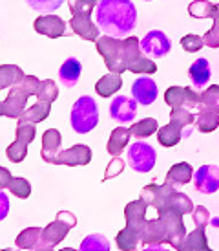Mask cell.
<instances>
[{"instance_id": "d6a6232c", "label": "cell", "mask_w": 219, "mask_h": 251, "mask_svg": "<svg viewBox=\"0 0 219 251\" xmlns=\"http://www.w3.org/2000/svg\"><path fill=\"white\" fill-rule=\"evenodd\" d=\"M214 7H216V4L208 2V0H194L188 6V13L194 19H212Z\"/></svg>"}, {"instance_id": "d4e9b609", "label": "cell", "mask_w": 219, "mask_h": 251, "mask_svg": "<svg viewBox=\"0 0 219 251\" xmlns=\"http://www.w3.org/2000/svg\"><path fill=\"white\" fill-rule=\"evenodd\" d=\"M192 178H194V169L190 163H185V161L172 165L166 175V181H170L172 185H185Z\"/></svg>"}, {"instance_id": "7a4b0ae2", "label": "cell", "mask_w": 219, "mask_h": 251, "mask_svg": "<svg viewBox=\"0 0 219 251\" xmlns=\"http://www.w3.org/2000/svg\"><path fill=\"white\" fill-rule=\"evenodd\" d=\"M95 21L103 33L124 39L131 29H135L137 9L131 0H99Z\"/></svg>"}, {"instance_id": "277c9868", "label": "cell", "mask_w": 219, "mask_h": 251, "mask_svg": "<svg viewBox=\"0 0 219 251\" xmlns=\"http://www.w3.org/2000/svg\"><path fill=\"white\" fill-rule=\"evenodd\" d=\"M41 94V81L35 75H24L19 83L11 86L7 98L0 105V114L4 118H21L22 112L26 110L27 99L35 96L39 98Z\"/></svg>"}, {"instance_id": "9c48e42d", "label": "cell", "mask_w": 219, "mask_h": 251, "mask_svg": "<svg viewBox=\"0 0 219 251\" xmlns=\"http://www.w3.org/2000/svg\"><path fill=\"white\" fill-rule=\"evenodd\" d=\"M141 50H143V53H146L152 59H159V57L170 53L172 42L161 29H153L141 39Z\"/></svg>"}, {"instance_id": "5bb4252c", "label": "cell", "mask_w": 219, "mask_h": 251, "mask_svg": "<svg viewBox=\"0 0 219 251\" xmlns=\"http://www.w3.org/2000/svg\"><path fill=\"white\" fill-rule=\"evenodd\" d=\"M137 114V101L126 96H117L111 99V105H110V116L111 119H115L117 123L126 125L131 123L135 119Z\"/></svg>"}, {"instance_id": "9a60e30c", "label": "cell", "mask_w": 219, "mask_h": 251, "mask_svg": "<svg viewBox=\"0 0 219 251\" xmlns=\"http://www.w3.org/2000/svg\"><path fill=\"white\" fill-rule=\"evenodd\" d=\"M33 28L37 33L46 35L49 39H59L68 33V24L62 21L59 15H41L35 21Z\"/></svg>"}, {"instance_id": "4fadbf2b", "label": "cell", "mask_w": 219, "mask_h": 251, "mask_svg": "<svg viewBox=\"0 0 219 251\" xmlns=\"http://www.w3.org/2000/svg\"><path fill=\"white\" fill-rule=\"evenodd\" d=\"M91 161V149L88 145H77L69 147L66 151H61L53 165H68V167H79V165H88Z\"/></svg>"}, {"instance_id": "603a6c76", "label": "cell", "mask_w": 219, "mask_h": 251, "mask_svg": "<svg viewBox=\"0 0 219 251\" xmlns=\"http://www.w3.org/2000/svg\"><path fill=\"white\" fill-rule=\"evenodd\" d=\"M185 126L183 125H179V123H175V121H170L168 125H164L159 128V132H157V140L159 143L163 147H175L181 141V138H183V130Z\"/></svg>"}, {"instance_id": "2e32d148", "label": "cell", "mask_w": 219, "mask_h": 251, "mask_svg": "<svg viewBox=\"0 0 219 251\" xmlns=\"http://www.w3.org/2000/svg\"><path fill=\"white\" fill-rule=\"evenodd\" d=\"M131 96H133L137 103H141L143 106L152 105L157 99V84L148 75L137 77L133 84H131Z\"/></svg>"}, {"instance_id": "6da1fadb", "label": "cell", "mask_w": 219, "mask_h": 251, "mask_svg": "<svg viewBox=\"0 0 219 251\" xmlns=\"http://www.w3.org/2000/svg\"><path fill=\"white\" fill-rule=\"evenodd\" d=\"M95 48L99 55L104 59V64L113 74H124L128 70L131 74H155L157 64L152 59L141 53V41L137 37L115 39L103 35L95 41Z\"/></svg>"}, {"instance_id": "d590c367", "label": "cell", "mask_w": 219, "mask_h": 251, "mask_svg": "<svg viewBox=\"0 0 219 251\" xmlns=\"http://www.w3.org/2000/svg\"><path fill=\"white\" fill-rule=\"evenodd\" d=\"M27 4L39 13H53L64 4V0H27Z\"/></svg>"}, {"instance_id": "52a82bcc", "label": "cell", "mask_w": 219, "mask_h": 251, "mask_svg": "<svg viewBox=\"0 0 219 251\" xmlns=\"http://www.w3.org/2000/svg\"><path fill=\"white\" fill-rule=\"evenodd\" d=\"M35 123H19L17 125V138L11 145L6 149V154L9 161H15V163H21L27 154V145L35 140Z\"/></svg>"}, {"instance_id": "484cf974", "label": "cell", "mask_w": 219, "mask_h": 251, "mask_svg": "<svg viewBox=\"0 0 219 251\" xmlns=\"http://www.w3.org/2000/svg\"><path fill=\"white\" fill-rule=\"evenodd\" d=\"M199 112L219 114V84H212L199 94Z\"/></svg>"}, {"instance_id": "ab89813d", "label": "cell", "mask_w": 219, "mask_h": 251, "mask_svg": "<svg viewBox=\"0 0 219 251\" xmlns=\"http://www.w3.org/2000/svg\"><path fill=\"white\" fill-rule=\"evenodd\" d=\"M124 171V161L121 160V158H113V160L108 163V167H106V171H104V178L103 181H108L110 178H115V176H119L121 173Z\"/></svg>"}, {"instance_id": "f546056e", "label": "cell", "mask_w": 219, "mask_h": 251, "mask_svg": "<svg viewBox=\"0 0 219 251\" xmlns=\"http://www.w3.org/2000/svg\"><path fill=\"white\" fill-rule=\"evenodd\" d=\"M130 130H131V136H135L139 140H144V138H148V136H152L153 132L159 130L157 119L144 118V119H141L139 123H133Z\"/></svg>"}, {"instance_id": "74e56055", "label": "cell", "mask_w": 219, "mask_h": 251, "mask_svg": "<svg viewBox=\"0 0 219 251\" xmlns=\"http://www.w3.org/2000/svg\"><path fill=\"white\" fill-rule=\"evenodd\" d=\"M170 121H175L179 125L188 126V125H192V123H196V116H194L188 108H172Z\"/></svg>"}, {"instance_id": "8d00e7d4", "label": "cell", "mask_w": 219, "mask_h": 251, "mask_svg": "<svg viewBox=\"0 0 219 251\" xmlns=\"http://www.w3.org/2000/svg\"><path fill=\"white\" fill-rule=\"evenodd\" d=\"M57 98H59V88H57V84H55L51 79H44V81H41V94H39V98L37 99L53 103Z\"/></svg>"}, {"instance_id": "5b68a950", "label": "cell", "mask_w": 219, "mask_h": 251, "mask_svg": "<svg viewBox=\"0 0 219 251\" xmlns=\"http://www.w3.org/2000/svg\"><path fill=\"white\" fill-rule=\"evenodd\" d=\"M69 123L73 126L77 134H88L99 123V108L93 98L82 96L75 101V105L71 108V118Z\"/></svg>"}, {"instance_id": "60d3db41", "label": "cell", "mask_w": 219, "mask_h": 251, "mask_svg": "<svg viewBox=\"0 0 219 251\" xmlns=\"http://www.w3.org/2000/svg\"><path fill=\"white\" fill-rule=\"evenodd\" d=\"M192 218H194V224H196V226H199V227H206L208 222H210V213H208L206 207L197 205L196 209L192 211Z\"/></svg>"}, {"instance_id": "e575fe53", "label": "cell", "mask_w": 219, "mask_h": 251, "mask_svg": "<svg viewBox=\"0 0 219 251\" xmlns=\"http://www.w3.org/2000/svg\"><path fill=\"white\" fill-rule=\"evenodd\" d=\"M214 26L205 35H203V41H205V46L208 48H219V4H216L214 7Z\"/></svg>"}, {"instance_id": "8fae6325", "label": "cell", "mask_w": 219, "mask_h": 251, "mask_svg": "<svg viewBox=\"0 0 219 251\" xmlns=\"http://www.w3.org/2000/svg\"><path fill=\"white\" fill-rule=\"evenodd\" d=\"M69 229H71V226L68 222H64L62 218H55L53 222L42 229V237L37 250H53L55 246L64 240Z\"/></svg>"}, {"instance_id": "ba28073f", "label": "cell", "mask_w": 219, "mask_h": 251, "mask_svg": "<svg viewBox=\"0 0 219 251\" xmlns=\"http://www.w3.org/2000/svg\"><path fill=\"white\" fill-rule=\"evenodd\" d=\"M164 103L170 108H197L199 94L186 86H170L164 92Z\"/></svg>"}, {"instance_id": "1f68e13d", "label": "cell", "mask_w": 219, "mask_h": 251, "mask_svg": "<svg viewBox=\"0 0 219 251\" xmlns=\"http://www.w3.org/2000/svg\"><path fill=\"white\" fill-rule=\"evenodd\" d=\"M196 126L199 132H214L219 126V114L216 112H199L196 116Z\"/></svg>"}, {"instance_id": "f35d334b", "label": "cell", "mask_w": 219, "mask_h": 251, "mask_svg": "<svg viewBox=\"0 0 219 251\" xmlns=\"http://www.w3.org/2000/svg\"><path fill=\"white\" fill-rule=\"evenodd\" d=\"M181 46H183V50L185 51H188V53H196V51H199V50L205 46V41H203V37L199 35H185L183 39H181Z\"/></svg>"}, {"instance_id": "836d02e7", "label": "cell", "mask_w": 219, "mask_h": 251, "mask_svg": "<svg viewBox=\"0 0 219 251\" xmlns=\"http://www.w3.org/2000/svg\"><path fill=\"white\" fill-rule=\"evenodd\" d=\"M81 250L82 251H110V242L104 235L93 233V235H88V237L82 240Z\"/></svg>"}, {"instance_id": "8992f818", "label": "cell", "mask_w": 219, "mask_h": 251, "mask_svg": "<svg viewBox=\"0 0 219 251\" xmlns=\"http://www.w3.org/2000/svg\"><path fill=\"white\" fill-rule=\"evenodd\" d=\"M157 161L155 149L148 145L146 141H135L133 145L128 147V165L135 173H150Z\"/></svg>"}, {"instance_id": "e0dca14e", "label": "cell", "mask_w": 219, "mask_h": 251, "mask_svg": "<svg viewBox=\"0 0 219 251\" xmlns=\"http://www.w3.org/2000/svg\"><path fill=\"white\" fill-rule=\"evenodd\" d=\"M0 189H9L15 196L19 198H27L31 195V185L29 181L24 180V178H17L13 176L6 167H0Z\"/></svg>"}, {"instance_id": "83f0119b", "label": "cell", "mask_w": 219, "mask_h": 251, "mask_svg": "<svg viewBox=\"0 0 219 251\" xmlns=\"http://www.w3.org/2000/svg\"><path fill=\"white\" fill-rule=\"evenodd\" d=\"M42 237V227H27L17 237L15 244L21 250H37Z\"/></svg>"}, {"instance_id": "7bdbcfd3", "label": "cell", "mask_w": 219, "mask_h": 251, "mask_svg": "<svg viewBox=\"0 0 219 251\" xmlns=\"http://www.w3.org/2000/svg\"><path fill=\"white\" fill-rule=\"evenodd\" d=\"M146 2H150V0H146Z\"/></svg>"}, {"instance_id": "f1b7e54d", "label": "cell", "mask_w": 219, "mask_h": 251, "mask_svg": "<svg viewBox=\"0 0 219 251\" xmlns=\"http://www.w3.org/2000/svg\"><path fill=\"white\" fill-rule=\"evenodd\" d=\"M206 227H199L196 226V229L192 231L190 235H186L183 244H181V250H208V242H206V235H205Z\"/></svg>"}, {"instance_id": "44dd1931", "label": "cell", "mask_w": 219, "mask_h": 251, "mask_svg": "<svg viewBox=\"0 0 219 251\" xmlns=\"http://www.w3.org/2000/svg\"><path fill=\"white\" fill-rule=\"evenodd\" d=\"M130 138H131L130 128H126V126H117V128H113V130H111V134H110V140H108V145H106V151H108L111 156H119V154L126 149V145H128Z\"/></svg>"}, {"instance_id": "7c38bea8", "label": "cell", "mask_w": 219, "mask_h": 251, "mask_svg": "<svg viewBox=\"0 0 219 251\" xmlns=\"http://www.w3.org/2000/svg\"><path fill=\"white\" fill-rule=\"evenodd\" d=\"M194 185L203 195H212L219 189V167L218 165H201L194 173Z\"/></svg>"}, {"instance_id": "7402d4cb", "label": "cell", "mask_w": 219, "mask_h": 251, "mask_svg": "<svg viewBox=\"0 0 219 251\" xmlns=\"http://www.w3.org/2000/svg\"><path fill=\"white\" fill-rule=\"evenodd\" d=\"M210 64L206 59H197V61H194L190 64V68H188V77H190L192 84L196 86V88H203L206 86V83L210 81Z\"/></svg>"}, {"instance_id": "ac0fdd59", "label": "cell", "mask_w": 219, "mask_h": 251, "mask_svg": "<svg viewBox=\"0 0 219 251\" xmlns=\"http://www.w3.org/2000/svg\"><path fill=\"white\" fill-rule=\"evenodd\" d=\"M61 143H62V136L57 128H48L46 132L42 134V149H41V156L44 161L48 163H55L57 156L61 152Z\"/></svg>"}, {"instance_id": "cb8c5ba5", "label": "cell", "mask_w": 219, "mask_h": 251, "mask_svg": "<svg viewBox=\"0 0 219 251\" xmlns=\"http://www.w3.org/2000/svg\"><path fill=\"white\" fill-rule=\"evenodd\" d=\"M121 86H123L121 74H113V72H110V74H106V75L101 77V79L97 81L95 90L101 98H110L111 94H115V92L121 90Z\"/></svg>"}, {"instance_id": "ffe728a7", "label": "cell", "mask_w": 219, "mask_h": 251, "mask_svg": "<svg viewBox=\"0 0 219 251\" xmlns=\"http://www.w3.org/2000/svg\"><path fill=\"white\" fill-rule=\"evenodd\" d=\"M49 112H51V103L39 99L35 105H31L29 108L22 112V116L19 118V123H35L37 125V123H41V121L48 118Z\"/></svg>"}, {"instance_id": "b9f144b4", "label": "cell", "mask_w": 219, "mask_h": 251, "mask_svg": "<svg viewBox=\"0 0 219 251\" xmlns=\"http://www.w3.org/2000/svg\"><path fill=\"white\" fill-rule=\"evenodd\" d=\"M73 2H79V4H82V6H86V7H91V9H95L97 4H99V0H73Z\"/></svg>"}, {"instance_id": "3957f363", "label": "cell", "mask_w": 219, "mask_h": 251, "mask_svg": "<svg viewBox=\"0 0 219 251\" xmlns=\"http://www.w3.org/2000/svg\"><path fill=\"white\" fill-rule=\"evenodd\" d=\"M141 198L148 203L150 207L159 213H166V211H175L181 215H188L196 209L192 200L186 195L179 193L175 185H172L170 181H164L163 185L157 183H150L141 191Z\"/></svg>"}, {"instance_id": "d6986e66", "label": "cell", "mask_w": 219, "mask_h": 251, "mask_svg": "<svg viewBox=\"0 0 219 251\" xmlns=\"http://www.w3.org/2000/svg\"><path fill=\"white\" fill-rule=\"evenodd\" d=\"M81 74H82L81 61L75 59V57H68V59L62 63L61 70H59V81L62 83V86L73 88L77 84V81L81 79Z\"/></svg>"}, {"instance_id": "4316f807", "label": "cell", "mask_w": 219, "mask_h": 251, "mask_svg": "<svg viewBox=\"0 0 219 251\" xmlns=\"http://www.w3.org/2000/svg\"><path fill=\"white\" fill-rule=\"evenodd\" d=\"M24 75H26V74H24L17 64H2V66H0V88H2V90L11 88V86H15Z\"/></svg>"}, {"instance_id": "4dcf8cb0", "label": "cell", "mask_w": 219, "mask_h": 251, "mask_svg": "<svg viewBox=\"0 0 219 251\" xmlns=\"http://www.w3.org/2000/svg\"><path fill=\"white\" fill-rule=\"evenodd\" d=\"M115 242L119 250L133 251L141 244V237H139L137 233H133L131 229H128V227H124L123 231H119V235L115 237Z\"/></svg>"}, {"instance_id": "30bf717a", "label": "cell", "mask_w": 219, "mask_h": 251, "mask_svg": "<svg viewBox=\"0 0 219 251\" xmlns=\"http://www.w3.org/2000/svg\"><path fill=\"white\" fill-rule=\"evenodd\" d=\"M150 205L144 202L143 198H139L135 202H130L126 205V209H124V216H126V227L131 229L133 233H137L141 240H143V233H144V227H146V222H148V218H146V209H148Z\"/></svg>"}]
</instances>
